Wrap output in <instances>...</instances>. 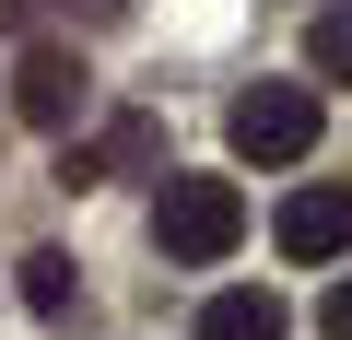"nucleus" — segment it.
Wrapping results in <instances>:
<instances>
[{"instance_id":"nucleus-7","label":"nucleus","mask_w":352,"mask_h":340,"mask_svg":"<svg viewBox=\"0 0 352 340\" xmlns=\"http://www.w3.org/2000/svg\"><path fill=\"white\" fill-rule=\"evenodd\" d=\"M305 71H317V82H352V0L305 24Z\"/></svg>"},{"instance_id":"nucleus-5","label":"nucleus","mask_w":352,"mask_h":340,"mask_svg":"<svg viewBox=\"0 0 352 340\" xmlns=\"http://www.w3.org/2000/svg\"><path fill=\"white\" fill-rule=\"evenodd\" d=\"M24 305H36L47 328H71V317H82V270H71L59 247H36V258H24Z\"/></svg>"},{"instance_id":"nucleus-6","label":"nucleus","mask_w":352,"mask_h":340,"mask_svg":"<svg viewBox=\"0 0 352 340\" xmlns=\"http://www.w3.org/2000/svg\"><path fill=\"white\" fill-rule=\"evenodd\" d=\"M200 340H282V293H212Z\"/></svg>"},{"instance_id":"nucleus-4","label":"nucleus","mask_w":352,"mask_h":340,"mask_svg":"<svg viewBox=\"0 0 352 340\" xmlns=\"http://www.w3.org/2000/svg\"><path fill=\"white\" fill-rule=\"evenodd\" d=\"M270 235H282V258H340L352 247V188H294L270 212Z\"/></svg>"},{"instance_id":"nucleus-2","label":"nucleus","mask_w":352,"mask_h":340,"mask_svg":"<svg viewBox=\"0 0 352 340\" xmlns=\"http://www.w3.org/2000/svg\"><path fill=\"white\" fill-rule=\"evenodd\" d=\"M235 152L247 164H305L317 152V129H329V106H317V82H258V94H235Z\"/></svg>"},{"instance_id":"nucleus-9","label":"nucleus","mask_w":352,"mask_h":340,"mask_svg":"<svg viewBox=\"0 0 352 340\" xmlns=\"http://www.w3.org/2000/svg\"><path fill=\"white\" fill-rule=\"evenodd\" d=\"M317 328H329V340H352V282H329V305H317Z\"/></svg>"},{"instance_id":"nucleus-3","label":"nucleus","mask_w":352,"mask_h":340,"mask_svg":"<svg viewBox=\"0 0 352 340\" xmlns=\"http://www.w3.org/2000/svg\"><path fill=\"white\" fill-rule=\"evenodd\" d=\"M82 106H94L82 47H59V36H47V47H24V71H12V117H24V129H71Z\"/></svg>"},{"instance_id":"nucleus-8","label":"nucleus","mask_w":352,"mask_h":340,"mask_svg":"<svg viewBox=\"0 0 352 340\" xmlns=\"http://www.w3.org/2000/svg\"><path fill=\"white\" fill-rule=\"evenodd\" d=\"M153 152H164V129H153V117H118L94 164H106V177H141V164H153Z\"/></svg>"},{"instance_id":"nucleus-1","label":"nucleus","mask_w":352,"mask_h":340,"mask_svg":"<svg viewBox=\"0 0 352 340\" xmlns=\"http://www.w3.org/2000/svg\"><path fill=\"white\" fill-rule=\"evenodd\" d=\"M153 247L176 270H212L247 247V188L235 177H164V212H153Z\"/></svg>"}]
</instances>
